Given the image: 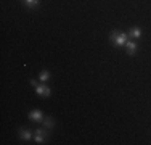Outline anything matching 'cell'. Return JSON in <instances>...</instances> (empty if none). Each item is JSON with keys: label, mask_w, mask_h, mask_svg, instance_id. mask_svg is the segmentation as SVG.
<instances>
[{"label": "cell", "mask_w": 151, "mask_h": 145, "mask_svg": "<svg viewBox=\"0 0 151 145\" xmlns=\"http://www.w3.org/2000/svg\"><path fill=\"white\" fill-rule=\"evenodd\" d=\"M129 39H130L129 37V32L117 31V29L111 31V34H109V42L116 47H125V44H127Z\"/></svg>", "instance_id": "6da1fadb"}, {"label": "cell", "mask_w": 151, "mask_h": 145, "mask_svg": "<svg viewBox=\"0 0 151 145\" xmlns=\"http://www.w3.org/2000/svg\"><path fill=\"white\" fill-rule=\"evenodd\" d=\"M34 90H35V94H37L39 97H44V99L52 95V89H50L45 82H39V84L34 87Z\"/></svg>", "instance_id": "7a4b0ae2"}, {"label": "cell", "mask_w": 151, "mask_h": 145, "mask_svg": "<svg viewBox=\"0 0 151 145\" xmlns=\"http://www.w3.org/2000/svg\"><path fill=\"white\" fill-rule=\"evenodd\" d=\"M34 140H35V144H45L47 140H48V130H47V128L35 129V132H34Z\"/></svg>", "instance_id": "3957f363"}, {"label": "cell", "mask_w": 151, "mask_h": 145, "mask_svg": "<svg viewBox=\"0 0 151 145\" xmlns=\"http://www.w3.org/2000/svg\"><path fill=\"white\" fill-rule=\"evenodd\" d=\"M45 118V115L42 113V110H39V108H35V110H31L29 111V119L34 123H42Z\"/></svg>", "instance_id": "277c9868"}, {"label": "cell", "mask_w": 151, "mask_h": 145, "mask_svg": "<svg viewBox=\"0 0 151 145\" xmlns=\"http://www.w3.org/2000/svg\"><path fill=\"white\" fill-rule=\"evenodd\" d=\"M18 136H19V139L24 140V142H29L31 139H34V134H32L29 129H26V128H19V129H18Z\"/></svg>", "instance_id": "5b68a950"}, {"label": "cell", "mask_w": 151, "mask_h": 145, "mask_svg": "<svg viewBox=\"0 0 151 145\" xmlns=\"http://www.w3.org/2000/svg\"><path fill=\"white\" fill-rule=\"evenodd\" d=\"M125 50H127L129 55H135L137 50H138V44H137L135 41H132V39H129L127 44H125Z\"/></svg>", "instance_id": "8992f818"}, {"label": "cell", "mask_w": 151, "mask_h": 145, "mask_svg": "<svg viewBox=\"0 0 151 145\" xmlns=\"http://www.w3.org/2000/svg\"><path fill=\"white\" fill-rule=\"evenodd\" d=\"M129 37L130 39H140L142 37V29H140L138 26H134L129 29Z\"/></svg>", "instance_id": "52a82bcc"}, {"label": "cell", "mask_w": 151, "mask_h": 145, "mask_svg": "<svg viewBox=\"0 0 151 145\" xmlns=\"http://www.w3.org/2000/svg\"><path fill=\"white\" fill-rule=\"evenodd\" d=\"M50 79H52L50 71H48V70H42L40 74H39V81H40V82H48Z\"/></svg>", "instance_id": "ba28073f"}, {"label": "cell", "mask_w": 151, "mask_h": 145, "mask_svg": "<svg viewBox=\"0 0 151 145\" xmlns=\"http://www.w3.org/2000/svg\"><path fill=\"white\" fill-rule=\"evenodd\" d=\"M42 123H44V126H45V128L48 129V130L55 128V119H53L52 116H45V118H44V121H42Z\"/></svg>", "instance_id": "9c48e42d"}, {"label": "cell", "mask_w": 151, "mask_h": 145, "mask_svg": "<svg viewBox=\"0 0 151 145\" xmlns=\"http://www.w3.org/2000/svg\"><path fill=\"white\" fill-rule=\"evenodd\" d=\"M23 3L27 7V8H37L40 0H23Z\"/></svg>", "instance_id": "30bf717a"}, {"label": "cell", "mask_w": 151, "mask_h": 145, "mask_svg": "<svg viewBox=\"0 0 151 145\" xmlns=\"http://www.w3.org/2000/svg\"><path fill=\"white\" fill-rule=\"evenodd\" d=\"M29 82H31V86H34V87L39 84V81H37V79H29Z\"/></svg>", "instance_id": "8fae6325"}]
</instances>
